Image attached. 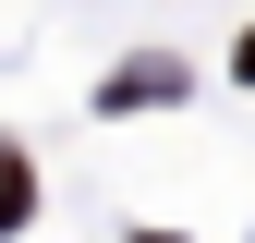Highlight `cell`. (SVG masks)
I'll return each mask as SVG.
<instances>
[{
    "instance_id": "6da1fadb",
    "label": "cell",
    "mask_w": 255,
    "mask_h": 243,
    "mask_svg": "<svg viewBox=\"0 0 255 243\" xmlns=\"http://www.w3.org/2000/svg\"><path fill=\"white\" fill-rule=\"evenodd\" d=\"M158 98H195V61H170V49H146V61H122V73L98 85V110H158Z\"/></svg>"
},
{
    "instance_id": "7a4b0ae2",
    "label": "cell",
    "mask_w": 255,
    "mask_h": 243,
    "mask_svg": "<svg viewBox=\"0 0 255 243\" xmlns=\"http://www.w3.org/2000/svg\"><path fill=\"white\" fill-rule=\"evenodd\" d=\"M24 195H37V170H24L12 146H0V231H24V219H37V207H24Z\"/></svg>"
},
{
    "instance_id": "3957f363",
    "label": "cell",
    "mask_w": 255,
    "mask_h": 243,
    "mask_svg": "<svg viewBox=\"0 0 255 243\" xmlns=\"http://www.w3.org/2000/svg\"><path fill=\"white\" fill-rule=\"evenodd\" d=\"M231 61H243V85H255V37H243V49H231Z\"/></svg>"
}]
</instances>
